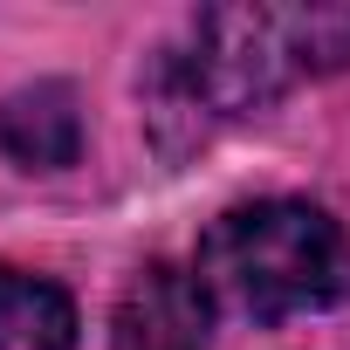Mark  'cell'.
I'll return each mask as SVG.
<instances>
[{
  "label": "cell",
  "mask_w": 350,
  "mask_h": 350,
  "mask_svg": "<svg viewBox=\"0 0 350 350\" xmlns=\"http://www.w3.org/2000/svg\"><path fill=\"white\" fill-rule=\"evenodd\" d=\"M110 350H206V288L172 261L137 268L117 295Z\"/></svg>",
  "instance_id": "obj_2"
},
{
  "label": "cell",
  "mask_w": 350,
  "mask_h": 350,
  "mask_svg": "<svg viewBox=\"0 0 350 350\" xmlns=\"http://www.w3.org/2000/svg\"><path fill=\"white\" fill-rule=\"evenodd\" d=\"M193 282L254 323L309 316L350 295V234L309 200H254L206 227Z\"/></svg>",
  "instance_id": "obj_1"
},
{
  "label": "cell",
  "mask_w": 350,
  "mask_h": 350,
  "mask_svg": "<svg viewBox=\"0 0 350 350\" xmlns=\"http://www.w3.org/2000/svg\"><path fill=\"white\" fill-rule=\"evenodd\" d=\"M0 350H76V302L21 268H0Z\"/></svg>",
  "instance_id": "obj_4"
},
{
  "label": "cell",
  "mask_w": 350,
  "mask_h": 350,
  "mask_svg": "<svg viewBox=\"0 0 350 350\" xmlns=\"http://www.w3.org/2000/svg\"><path fill=\"white\" fill-rule=\"evenodd\" d=\"M0 151L28 172H62L83 151V110L69 83H35L0 103Z\"/></svg>",
  "instance_id": "obj_3"
}]
</instances>
